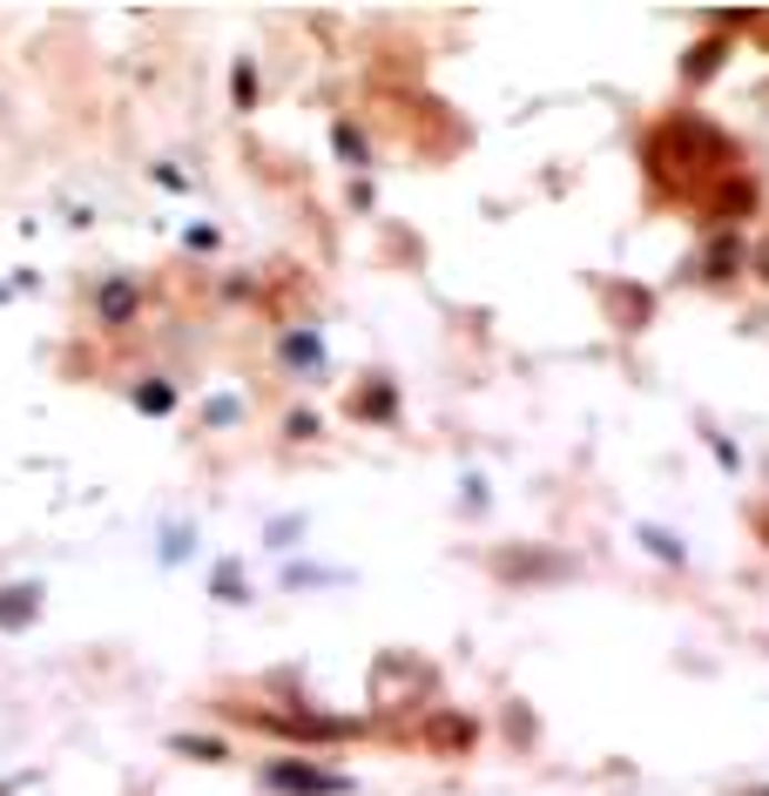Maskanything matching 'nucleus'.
<instances>
[{
	"label": "nucleus",
	"instance_id": "f257e3e1",
	"mask_svg": "<svg viewBox=\"0 0 769 796\" xmlns=\"http://www.w3.org/2000/svg\"><path fill=\"white\" fill-rule=\"evenodd\" d=\"M271 783H277V789H304V796H331V789H345V776H331V769H304V763H271Z\"/></svg>",
	"mask_w": 769,
	"mask_h": 796
},
{
	"label": "nucleus",
	"instance_id": "f03ea898",
	"mask_svg": "<svg viewBox=\"0 0 769 796\" xmlns=\"http://www.w3.org/2000/svg\"><path fill=\"white\" fill-rule=\"evenodd\" d=\"M129 304H135V298H129V291H122V284H115V291H109V298H102V311H109V318H122V311H129Z\"/></svg>",
	"mask_w": 769,
	"mask_h": 796
},
{
	"label": "nucleus",
	"instance_id": "7ed1b4c3",
	"mask_svg": "<svg viewBox=\"0 0 769 796\" xmlns=\"http://www.w3.org/2000/svg\"><path fill=\"white\" fill-rule=\"evenodd\" d=\"M762 263H769V250H762Z\"/></svg>",
	"mask_w": 769,
	"mask_h": 796
}]
</instances>
